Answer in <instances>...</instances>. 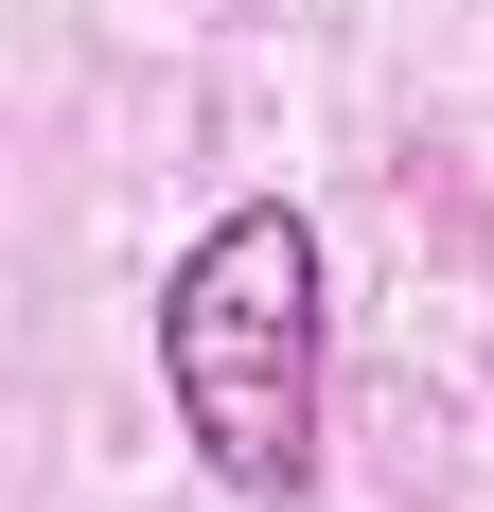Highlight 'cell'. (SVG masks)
Here are the masks:
<instances>
[{
  "instance_id": "1",
  "label": "cell",
  "mask_w": 494,
  "mask_h": 512,
  "mask_svg": "<svg viewBox=\"0 0 494 512\" xmlns=\"http://www.w3.org/2000/svg\"><path fill=\"white\" fill-rule=\"evenodd\" d=\"M318 389H336V301H318V212L230 195L159 265V407L212 460V495L300 512L318 495Z\"/></svg>"
}]
</instances>
